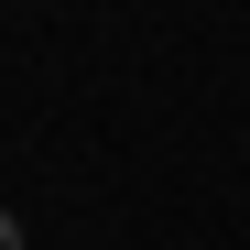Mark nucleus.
Instances as JSON below:
<instances>
[{"instance_id":"nucleus-1","label":"nucleus","mask_w":250,"mask_h":250,"mask_svg":"<svg viewBox=\"0 0 250 250\" xmlns=\"http://www.w3.org/2000/svg\"><path fill=\"white\" fill-rule=\"evenodd\" d=\"M0 250H22V218H0Z\"/></svg>"}]
</instances>
